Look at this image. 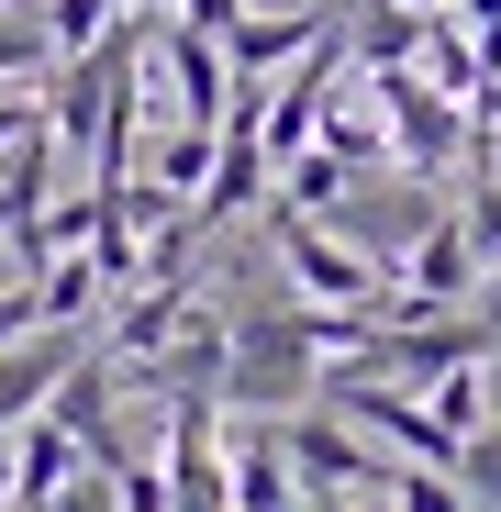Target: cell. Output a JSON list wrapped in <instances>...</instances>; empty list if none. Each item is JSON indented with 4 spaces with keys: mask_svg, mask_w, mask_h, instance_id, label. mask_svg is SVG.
<instances>
[{
    "mask_svg": "<svg viewBox=\"0 0 501 512\" xmlns=\"http://www.w3.org/2000/svg\"><path fill=\"white\" fill-rule=\"evenodd\" d=\"M435 423H446V435L490 423V412H479V357H468V368H435Z\"/></svg>",
    "mask_w": 501,
    "mask_h": 512,
    "instance_id": "ac0fdd59",
    "label": "cell"
},
{
    "mask_svg": "<svg viewBox=\"0 0 501 512\" xmlns=\"http://www.w3.org/2000/svg\"><path fill=\"white\" fill-rule=\"evenodd\" d=\"M112 12H156V0H112Z\"/></svg>",
    "mask_w": 501,
    "mask_h": 512,
    "instance_id": "cb8c5ba5",
    "label": "cell"
},
{
    "mask_svg": "<svg viewBox=\"0 0 501 512\" xmlns=\"http://www.w3.org/2000/svg\"><path fill=\"white\" fill-rule=\"evenodd\" d=\"M201 179H212V123H167V134H156V190L190 201Z\"/></svg>",
    "mask_w": 501,
    "mask_h": 512,
    "instance_id": "4fadbf2b",
    "label": "cell"
},
{
    "mask_svg": "<svg viewBox=\"0 0 501 512\" xmlns=\"http://www.w3.org/2000/svg\"><path fill=\"white\" fill-rule=\"evenodd\" d=\"M0 512H12V501H0Z\"/></svg>",
    "mask_w": 501,
    "mask_h": 512,
    "instance_id": "d4e9b609",
    "label": "cell"
},
{
    "mask_svg": "<svg viewBox=\"0 0 501 512\" xmlns=\"http://www.w3.org/2000/svg\"><path fill=\"white\" fill-rule=\"evenodd\" d=\"M479 290V245H468V223L446 212V223H424V245L401 256V312H457Z\"/></svg>",
    "mask_w": 501,
    "mask_h": 512,
    "instance_id": "5b68a950",
    "label": "cell"
},
{
    "mask_svg": "<svg viewBox=\"0 0 501 512\" xmlns=\"http://www.w3.org/2000/svg\"><path fill=\"white\" fill-rule=\"evenodd\" d=\"M112 490H123V512H167V479H156V468H134V457L112 468Z\"/></svg>",
    "mask_w": 501,
    "mask_h": 512,
    "instance_id": "ffe728a7",
    "label": "cell"
},
{
    "mask_svg": "<svg viewBox=\"0 0 501 512\" xmlns=\"http://www.w3.org/2000/svg\"><path fill=\"white\" fill-rule=\"evenodd\" d=\"M78 346H90L78 323H34V334H0V435H12V423H23V412L56 390V368H67Z\"/></svg>",
    "mask_w": 501,
    "mask_h": 512,
    "instance_id": "52a82bcc",
    "label": "cell"
},
{
    "mask_svg": "<svg viewBox=\"0 0 501 512\" xmlns=\"http://www.w3.org/2000/svg\"><path fill=\"white\" fill-rule=\"evenodd\" d=\"M223 323H234V334H223V379H212V401H234V412H290V401H312V379H323L312 301L268 290V301H245V312H223Z\"/></svg>",
    "mask_w": 501,
    "mask_h": 512,
    "instance_id": "6da1fadb",
    "label": "cell"
},
{
    "mask_svg": "<svg viewBox=\"0 0 501 512\" xmlns=\"http://www.w3.org/2000/svg\"><path fill=\"white\" fill-rule=\"evenodd\" d=\"M223 334H234V323L190 301V312L167 323L145 357H134V379H145V390H212V379H223Z\"/></svg>",
    "mask_w": 501,
    "mask_h": 512,
    "instance_id": "8992f818",
    "label": "cell"
},
{
    "mask_svg": "<svg viewBox=\"0 0 501 512\" xmlns=\"http://www.w3.org/2000/svg\"><path fill=\"white\" fill-rule=\"evenodd\" d=\"M67 468H78V435H67V423H56L45 401H34V412L12 423V512H45Z\"/></svg>",
    "mask_w": 501,
    "mask_h": 512,
    "instance_id": "8fae6325",
    "label": "cell"
},
{
    "mask_svg": "<svg viewBox=\"0 0 501 512\" xmlns=\"http://www.w3.org/2000/svg\"><path fill=\"white\" fill-rule=\"evenodd\" d=\"M323 23H334V0H312V12H234L212 45H223V67H234V78H268V67H290Z\"/></svg>",
    "mask_w": 501,
    "mask_h": 512,
    "instance_id": "ba28073f",
    "label": "cell"
},
{
    "mask_svg": "<svg viewBox=\"0 0 501 512\" xmlns=\"http://www.w3.org/2000/svg\"><path fill=\"white\" fill-rule=\"evenodd\" d=\"M323 512H390V490H379V501H357V490H323Z\"/></svg>",
    "mask_w": 501,
    "mask_h": 512,
    "instance_id": "7402d4cb",
    "label": "cell"
},
{
    "mask_svg": "<svg viewBox=\"0 0 501 512\" xmlns=\"http://www.w3.org/2000/svg\"><path fill=\"white\" fill-rule=\"evenodd\" d=\"M268 234H279V268H290V290H312V301H346V312H368L390 279H379V256H357V245H334L323 234V212H268Z\"/></svg>",
    "mask_w": 501,
    "mask_h": 512,
    "instance_id": "7a4b0ae2",
    "label": "cell"
},
{
    "mask_svg": "<svg viewBox=\"0 0 501 512\" xmlns=\"http://www.w3.org/2000/svg\"><path fill=\"white\" fill-rule=\"evenodd\" d=\"M257 190H268V145H257V134H212V179L179 201V223H190V234H212V223H234Z\"/></svg>",
    "mask_w": 501,
    "mask_h": 512,
    "instance_id": "9c48e42d",
    "label": "cell"
},
{
    "mask_svg": "<svg viewBox=\"0 0 501 512\" xmlns=\"http://www.w3.org/2000/svg\"><path fill=\"white\" fill-rule=\"evenodd\" d=\"M457 223H468V245H479V268H501V167H479V179H468Z\"/></svg>",
    "mask_w": 501,
    "mask_h": 512,
    "instance_id": "2e32d148",
    "label": "cell"
},
{
    "mask_svg": "<svg viewBox=\"0 0 501 512\" xmlns=\"http://www.w3.org/2000/svg\"><path fill=\"white\" fill-rule=\"evenodd\" d=\"M379 490H390V512H479V501L457 490V468H424V457H412V468H390Z\"/></svg>",
    "mask_w": 501,
    "mask_h": 512,
    "instance_id": "5bb4252c",
    "label": "cell"
},
{
    "mask_svg": "<svg viewBox=\"0 0 501 512\" xmlns=\"http://www.w3.org/2000/svg\"><path fill=\"white\" fill-rule=\"evenodd\" d=\"M45 67H56L45 23H0V90H23V78H45Z\"/></svg>",
    "mask_w": 501,
    "mask_h": 512,
    "instance_id": "e0dca14e",
    "label": "cell"
},
{
    "mask_svg": "<svg viewBox=\"0 0 501 512\" xmlns=\"http://www.w3.org/2000/svg\"><path fill=\"white\" fill-rule=\"evenodd\" d=\"M279 457L301 468V501L357 490V479H390V468H379V446L357 435V423H346V412H312V401H290V412H279Z\"/></svg>",
    "mask_w": 501,
    "mask_h": 512,
    "instance_id": "277c9868",
    "label": "cell"
},
{
    "mask_svg": "<svg viewBox=\"0 0 501 512\" xmlns=\"http://www.w3.org/2000/svg\"><path fill=\"white\" fill-rule=\"evenodd\" d=\"M23 123H45V101H12V90H0V156H12V134Z\"/></svg>",
    "mask_w": 501,
    "mask_h": 512,
    "instance_id": "44dd1931",
    "label": "cell"
},
{
    "mask_svg": "<svg viewBox=\"0 0 501 512\" xmlns=\"http://www.w3.org/2000/svg\"><path fill=\"white\" fill-rule=\"evenodd\" d=\"M0 501H12V435H0Z\"/></svg>",
    "mask_w": 501,
    "mask_h": 512,
    "instance_id": "603a6c76",
    "label": "cell"
},
{
    "mask_svg": "<svg viewBox=\"0 0 501 512\" xmlns=\"http://www.w3.org/2000/svg\"><path fill=\"white\" fill-rule=\"evenodd\" d=\"M223 512H301V468L279 435H223Z\"/></svg>",
    "mask_w": 501,
    "mask_h": 512,
    "instance_id": "30bf717a",
    "label": "cell"
},
{
    "mask_svg": "<svg viewBox=\"0 0 501 512\" xmlns=\"http://www.w3.org/2000/svg\"><path fill=\"white\" fill-rule=\"evenodd\" d=\"M379 101H390V123H379V134H390V167H412V179H435V167L468 145L457 101H446V90H435V78L412 67V56H401V67H379Z\"/></svg>",
    "mask_w": 501,
    "mask_h": 512,
    "instance_id": "3957f363",
    "label": "cell"
},
{
    "mask_svg": "<svg viewBox=\"0 0 501 512\" xmlns=\"http://www.w3.org/2000/svg\"><path fill=\"white\" fill-rule=\"evenodd\" d=\"M412 67H424L446 101H468V90H479V45H468V12H446V0H435V12H424V34H412Z\"/></svg>",
    "mask_w": 501,
    "mask_h": 512,
    "instance_id": "7c38bea8",
    "label": "cell"
},
{
    "mask_svg": "<svg viewBox=\"0 0 501 512\" xmlns=\"http://www.w3.org/2000/svg\"><path fill=\"white\" fill-rule=\"evenodd\" d=\"M45 512H123V490H112V468H90V457H78L67 479H56V501Z\"/></svg>",
    "mask_w": 501,
    "mask_h": 512,
    "instance_id": "d6986e66",
    "label": "cell"
},
{
    "mask_svg": "<svg viewBox=\"0 0 501 512\" xmlns=\"http://www.w3.org/2000/svg\"><path fill=\"white\" fill-rule=\"evenodd\" d=\"M457 490L501 512V423H468V435H457Z\"/></svg>",
    "mask_w": 501,
    "mask_h": 512,
    "instance_id": "9a60e30c",
    "label": "cell"
}]
</instances>
